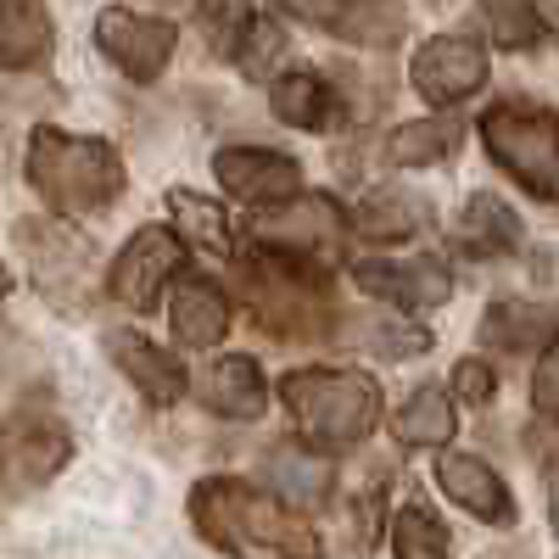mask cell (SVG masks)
Wrapping results in <instances>:
<instances>
[{
	"instance_id": "6da1fadb",
	"label": "cell",
	"mask_w": 559,
	"mask_h": 559,
	"mask_svg": "<svg viewBox=\"0 0 559 559\" xmlns=\"http://www.w3.org/2000/svg\"><path fill=\"white\" fill-rule=\"evenodd\" d=\"M191 526L229 559H324L319 532L252 481L213 476L191 487Z\"/></svg>"
},
{
	"instance_id": "7a4b0ae2",
	"label": "cell",
	"mask_w": 559,
	"mask_h": 559,
	"mask_svg": "<svg viewBox=\"0 0 559 559\" xmlns=\"http://www.w3.org/2000/svg\"><path fill=\"white\" fill-rule=\"evenodd\" d=\"M23 174L34 185V197L57 218L102 213L107 202L123 197V179H129L118 146H107L102 134H68V129H51V123H39L28 134Z\"/></svg>"
},
{
	"instance_id": "3957f363",
	"label": "cell",
	"mask_w": 559,
	"mask_h": 559,
	"mask_svg": "<svg viewBox=\"0 0 559 559\" xmlns=\"http://www.w3.org/2000/svg\"><path fill=\"white\" fill-rule=\"evenodd\" d=\"M280 397H286L297 431L324 448V453H342V448H358L369 431L381 426V381L364 376V369H292L280 381Z\"/></svg>"
},
{
	"instance_id": "277c9868",
	"label": "cell",
	"mask_w": 559,
	"mask_h": 559,
	"mask_svg": "<svg viewBox=\"0 0 559 559\" xmlns=\"http://www.w3.org/2000/svg\"><path fill=\"white\" fill-rule=\"evenodd\" d=\"M241 292L258 313V324L269 336H324L331 331V274H324L313 258H297L286 247H269L258 241L247 258H241Z\"/></svg>"
},
{
	"instance_id": "5b68a950",
	"label": "cell",
	"mask_w": 559,
	"mask_h": 559,
	"mask_svg": "<svg viewBox=\"0 0 559 559\" xmlns=\"http://www.w3.org/2000/svg\"><path fill=\"white\" fill-rule=\"evenodd\" d=\"M481 140H487V157L509 179H521L537 202L559 197V123L548 107L498 102L481 112Z\"/></svg>"
},
{
	"instance_id": "8992f818",
	"label": "cell",
	"mask_w": 559,
	"mask_h": 559,
	"mask_svg": "<svg viewBox=\"0 0 559 559\" xmlns=\"http://www.w3.org/2000/svg\"><path fill=\"white\" fill-rule=\"evenodd\" d=\"M179 274H185V241L168 224H146V229H134L129 247L118 252V263L107 269V292L123 308L146 313V308H157L163 286H174Z\"/></svg>"
},
{
	"instance_id": "52a82bcc",
	"label": "cell",
	"mask_w": 559,
	"mask_h": 559,
	"mask_svg": "<svg viewBox=\"0 0 559 559\" xmlns=\"http://www.w3.org/2000/svg\"><path fill=\"white\" fill-rule=\"evenodd\" d=\"M274 12L324 28L347 45H364V51H386L408 34V12L397 0H274Z\"/></svg>"
},
{
	"instance_id": "ba28073f",
	"label": "cell",
	"mask_w": 559,
	"mask_h": 559,
	"mask_svg": "<svg viewBox=\"0 0 559 559\" xmlns=\"http://www.w3.org/2000/svg\"><path fill=\"white\" fill-rule=\"evenodd\" d=\"M96 45H102V57L134 79V84H152L163 79V68L174 62V45H179V28L168 17H140L129 7H107L96 17Z\"/></svg>"
},
{
	"instance_id": "9c48e42d",
	"label": "cell",
	"mask_w": 559,
	"mask_h": 559,
	"mask_svg": "<svg viewBox=\"0 0 559 559\" xmlns=\"http://www.w3.org/2000/svg\"><path fill=\"white\" fill-rule=\"evenodd\" d=\"M342 236H347L342 202L319 197V191H297V197H286V202L263 207V218H258V241L286 247V252L313 258V263L331 258V252L342 247Z\"/></svg>"
},
{
	"instance_id": "30bf717a",
	"label": "cell",
	"mask_w": 559,
	"mask_h": 559,
	"mask_svg": "<svg viewBox=\"0 0 559 559\" xmlns=\"http://www.w3.org/2000/svg\"><path fill=\"white\" fill-rule=\"evenodd\" d=\"M408 84L431 107H459V102H471L476 90L487 84V51L471 34H437V39H426L414 51Z\"/></svg>"
},
{
	"instance_id": "8fae6325",
	"label": "cell",
	"mask_w": 559,
	"mask_h": 559,
	"mask_svg": "<svg viewBox=\"0 0 559 559\" xmlns=\"http://www.w3.org/2000/svg\"><path fill=\"white\" fill-rule=\"evenodd\" d=\"M353 280H358V292L381 297L392 308H408V313L442 308L453 297V274L437 258H358Z\"/></svg>"
},
{
	"instance_id": "7c38bea8",
	"label": "cell",
	"mask_w": 559,
	"mask_h": 559,
	"mask_svg": "<svg viewBox=\"0 0 559 559\" xmlns=\"http://www.w3.org/2000/svg\"><path fill=\"white\" fill-rule=\"evenodd\" d=\"M213 179L247 207H274L302 191V163L269 146H224L213 157Z\"/></svg>"
},
{
	"instance_id": "4fadbf2b",
	"label": "cell",
	"mask_w": 559,
	"mask_h": 559,
	"mask_svg": "<svg viewBox=\"0 0 559 559\" xmlns=\"http://www.w3.org/2000/svg\"><path fill=\"white\" fill-rule=\"evenodd\" d=\"M437 487L442 498H453L464 515H476L481 526H515V492L476 453H442L437 459Z\"/></svg>"
},
{
	"instance_id": "5bb4252c",
	"label": "cell",
	"mask_w": 559,
	"mask_h": 559,
	"mask_svg": "<svg viewBox=\"0 0 559 559\" xmlns=\"http://www.w3.org/2000/svg\"><path fill=\"white\" fill-rule=\"evenodd\" d=\"M17 247L28 258V274L39 280V292H51V297H57V280H73V292H84V269L96 263V247L79 241L62 224H45V218L17 224Z\"/></svg>"
},
{
	"instance_id": "9a60e30c",
	"label": "cell",
	"mask_w": 559,
	"mask_h": 559,
	"mask_svg": "<svg viewBox=\"0 0 559 559\" xmlns=\"http://www.w3.org/2000/svg\"><path fill=\"white\" fill-rule=\"evenodd\" d=\"M107 347H112V364L134 381V392L146 397L152 408H174V403L185 397V386H191V381H185V364H179L174 353H163L157 342H146V336L118 331Z\"/></svg>"
},
{
	"instance_id": "2e32d148",
	"label": "cell",
	"mask_w": 559,
	"mask_h": 559,
	"mask_svg": "<svg viewBox=\"0 0 559 559\" xmlns=\"http://www.w3.org/2000/svg\"><path fill=\"white\" fill-rule=\"evenodd\" d=\"M168 319H174V342L185 347H218L229 336V297L213 286V280H174V302H168Z\"/></svg>"
},
{
	"instance_id": "e0dca14e",
	"label": "cell",
	"mask_w": 559,
	"mask_h": 559,
	"mask_svg": "<svg viewBox=\"0 0 559 559\" xmlns=\"http://www.w3.org/2000/svg\"><path fill=\"white\" fill-rule=\"evenodd\" d=\"M269 112L286 123V129H308V134H324L342 123V96L319 73L297 68V73H280L274 90H269Z\"/></svg>"
},
{
	"instance_id": "ac0fdd59",
	"label": "cell",
	"mask_w": 559,
	"mask_h": 559,
	"mask_svg": "<svg viewBox=\"0 0 559 559\" xmlns=\"http://www.w3.org/2000/svg\"><path fill=\"white\" fill-rule=\"evenodd\" d=\"M263 471H269V487L274 498H292V503H324L336 492V464L324 448H297V442H280L269 448L263 459Z\"/></svg>"
},
{
	"instance_id": "d6986e66",
	"label": "cell",
	"mask_w": 559,
	"mask_h": 559,
	"mask_svg": "<svg viewBox=\"0 0 559 559\" xmlns=\"http://www.w3.org/2000/svg\"><path fill=\"white\" fill-rule=\"evenodd\" d=\"M263 403H269L263 369L247 353H229V358L207 364V376H202V408L207 414H218V419H258Z\"/></svg>"
},
{
	"instance_id": "ffe728a7",
	"label": "cell",
	"mask_w": 559,
	"mask_h": 559,
	"mask_svg": "<svg viewBox=\"0 0 559 559\" xmlns=\"http://www.w3.org/2000/svg\"><path fill=\"white\" fill-rule=\"evenodd\" d=\"M353 224H358V236H369V241H408V236H419V229L437 224V207L426 197L386 185V191H369L358 202Z\"/></svg>"
},
{
	"instance_id": "44dd1931",
	"label": "cell",
	"mask_w": 559,
	"mask_h": 559,
	"mask_svg": "<svg viewBox=\"0 0 559 559\" xmlns=\"http://www.w3.org/2000/svg\"><path fill=\"white\" fill-rule=\"evenodd\" d=\"M51 57V12L45 0H0V68H39Z\"/></svg>"
},
{
	"instance_id": "7402d4cb",
	"label": "cell",
	"mask_w": 559,
	"mask_h": 559,
	"mask_svg": "<svg viewBox=\"0 0 559 559\" xmlns=\"http://www.w3.org/2000/svg\"><path fill=\"white\" fill-rule=\"evenodd\" d=\"M7 459H12V471L17 481H51L62 464L73 459V437L62 426H51V419H17L12 437H7Z\"/></svg>"
},
{
	"instance_id": "603a6c76",
	"label": "cell",
	"mask_w": 559,
	"mask_h": 559,
	"mask_svg": "<svg viewBox=\"0 0 559 559\" xmlns=\"http://www.w3.org/2000/svg\"><path fill=\"white\" fill-rule=\"evenodd\" d=\"M459 247L471 258H509L521 252V218L509 213V202H498L492 191L464 202V218H459Z\"/></svg>"
},
{
	"instance_id": "cb8c5ba5",
	"label": "cell",
	"mask_w": 559,
	"mask_h": 559,
	"mask_svg": "<svg viewBox=\"0 0 559 559\" xmlns=\"http://www.w3.org/2000/svg\"><path fill=\"white\" fill-rule=\"evenodd\" d=\"M453 431H459V414L442 386H414L408 403L392 414V437L403 448H448Z\"/></svg>"
},
{
	"instance_id": "d4e9b609",
	"label": "cell",
	"mask_w": 559,
	"mask_h": 559,
	"mask_svg": "<svg viewBox=\"0 0 559 559\" xmlns=\"http://www.w3.org/2000/svg\"><path fill=\"white\" fill-rule=\"evenodd\" d=\"M464 140V118H414V123H397L386 134V163L392 168H431V163H448Z\"/></svg>"
},
{
	"instance_id": "484cf974",
	"label": "cell",
	"mask_w": 559,
	"mask_h": 559,
	"mask_svg": "<svg viewBox=\"0 0 559 559\" xmlns=\"http://www.w3.org/2000/svg\"><path fill=\"white\" fill-rule=\"evenodd\" d=\"M481 342L503 353H543L554 342V308L543 302H492L481 319Z\"/></svg>"
},
{
	"instance_id": "4316f807",
	"label": "cell",
	"mask_w": 559,
	"mask_h": 559,
	"mask_svg": "<svg viewBox=\"0 0 559 559\" xmlns=\"http://www.w3.org/2000/svg\"><path fill=\"white\" fill-rule=\"evenodd\" d=\"M168 213H174V236L179 241H191V247H202V252H213V258H229L236 252V236H229V218H224V207L218 202H207V197H197V191H168Z\"/></svg>"
},
{
	"instance_id": "83f0119b",
	"label": "cell",
	"mask_w": 559,
	"mask_h": 559,
	"mask_svg": "<svg viewBox=\"0 0 559 559\" xmlns=\"http://www.w3.org/2000/svg\"><path fill=\"white\" fill-rule=\"evenodd\" d=\"M481 17L492 45H503V51H537L548 39V23L532 0H481Z\"/></svg>"
},
{
	"instance_id": "f1b7e54d",
	"label": "cell",
	"mask_w": 559,
	"mask_h": 559,
	"mask_svg": "<svg viewBox=\"0 0 559 559\" xmlns=\"http://www.w3.org/2000/svg\"><path fill=\"white\" fill-rule=\"evenodd\" d=\"M392 554L397 559H453L448 526L431 515L426 503H403L397 521H392Z\"/></svg>"
},
{
	"instance_id": "f546056e",
	"label": "cell",
	"mask_w": 559,
	"mask_h": 559,
	"mask_svg": "<svg viewBox=\"0 0 559 559\" xmlns=\"http://www.w3.org/2000/svg\"><path fill=\"white\" fill-rule=\"evenodd\" d=\"M197 17H202L213 57H236V45H241V34L258 12H252V0H197Z\"/></svg>"
},
{
	"instance_id": "4dcf8cb0",
	"label": "cell",
	"mask_w": 559,
	"mask_h": 559,
	"mask_svg": "<svg viewBox=\"0 0 559 559\" xmlns=\"http://www.w3.org/2000/svg\"><path fill=\"white\" fill-rule=\"evenodd\" d=\"M280 51H286V34H280V23H274V17H252L247 34H241V45H236V62H241L247 79H263Z\"/></svg>"
},
{
	"instance_id": "1f68e13d",
	"label": "cell",
	"mask_w": 559,
	"mask_h": 559,
	"mask_svg": "<svg viewBox=\"0 0 559 559\" xmlns=\"http://www.w3.org/2000/svg\"><path fill=\"white\" fill-rule=\"evenodd\" d=\"M364 347L386 353V358H419L431 347V331H419V324H408V319H381L376 331H364Z\"/></svg>"
},
{
	"instance_id": "d6a6232c",
	"label": "cell",
	"mask_w": 559,
	"mask_h": 559,
	"mask_svg": "<svg viewBox=\"0 0 559 559\" xmlns=\"http://www.w3.org/2000/svg\"><path fill=\"white\" fill-rule=\"evenodd\" d=\"M453 392H459L464 403L487 408V403H492V392H498V381H492V369H487L481 358H464V364L453 369Z\"/></svg>"
},
{
	"instance_id": "836d02e7",
	"label": "cell",
	"mask_w": 559,
	"mask_h": 559,
	"mask_svg": "<svg viewBox=\"0 0 559 559\" xmlns=\"http://www.w3.org/2000/svg\"><path fill=\"white\" fill-rule=\"evenodd\" d=\"M554 381H559V358H554V342H548L543 358H537V381H532V408L543 419H554Z\"/></svg>"
},
{
	"instance_id": "e575fe53",
	"label": "cell",
	"mask_w": 559,
	"mask_h": 559,
	"mask_svg": "<svg viewBox=\"0 0 559 559\" xmlns=\"http://www.w3.org/2000/svg\"><path fill=\"white\" fill-rule=\"evenodd\" d=\"M12 292V274H7V263H0V297H7Z\"/></svg>"
}]
</instances>
